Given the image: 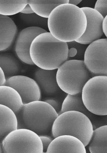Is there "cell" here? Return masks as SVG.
I'll list each match as a JSON object with an SVG mask.
<instances>
[{"instance_id": "cell-1", "label": "cell", "mask_w": 107, "mask_h": 153, "mask_svg": "<svg viewBox=\"0 0 107 153\" xmlns=\"http://www.w3.org/2000/svg\"><path fill=\"white\" fill-rule=\"evenodd\" d=\"M87 25L86 17L82 8L69 4L57 7L48 18L50 33L57 39L66 43L79 39Z\"/></svg>"}, {"instance_id": "cell-2", "label": "cell", "mask_w": 107, "mask_h": 153, "mask_svg": "<svg viewBox=\"0 0 107 153\" xmlns=\"http://www.w3.org/2000/svg\"><path fill=\"white\" fill-rule=\"evenodd\" d=\"M68 44L54 37L50 32L40 34L33 41L30 48L31 59L39 68L58 69L68 58Z\"/></svg>"}, {"instance_id": "cell-3", "label": "cell", "mask_w": 107, "mask_h": 153, "mask_svg": "<svg viewBox=\"0 0 107 153\" xmlns=\"http://www.w3.org/2000/svg\"><path fill=\"white\" fill-rule=\"evenodd\" d=\"M52 135L54 138L69 135L79 139L86 147L89 144L94 129L90 119L85 114L76 111H69L59 115L53 125Z\"/></svg>"}, {"instance_id": "cell-4", "label": "cell", "mask_w": 107, "mask_h": 153, "mask_svg": "<svg viewBox=\"0 0 107 153\" xmlns=\"http://www.w3.org/2000/svg\"><path fill=\"white\" fill-rule=\"evenodd\" d=\"M84 60H67L57 69L56 79L61 90L68 94L82 93L86 82L91 78Z\"/></svg>"}, {"instance_id": "cell-5", "label": "cell", "mask_w": 107, "mask_h": 153, "mask_svg": "<svg viewBox=\"0 0 107 153\" xmlns=\"http://www.w3.org/2000/svg\"><path fill=\"white\" fill-rule=\"evenodd\" d=\"M21 111L27 128L39 135L46 134L51 130L53 123L59 116L50 105L41 100L24 105Z\"/></svg>"}, {"instance_id": "cell-6", "label": "cell", "mask_w": 107, "mask_h": 153, "mask_svg": "<svg viewBox=\"0 0 107 153\" xmlns=\"http://www.w3.org/2000/svg\"><path fill=\"white\" fill-rule=\"evenodd\" d=\"M1 148L4 153L44 152L39 135L27 128L18 129L10 133L2 140Z\"/></svg>"}, {"instance_id": "cell-7", "label": "cell", "mask_w": 107, "mask_h": 153, "mask_svg": "<svg viewBox=\"0 0 107 153\" xmlns=\"http://www.w3.org/2000/svg\"><path fill=\"white\" fill-rule=\"evenodd\" d=\"M82 94L83 103L90 112L98 116L107 115V76L91 77Z\"/></svg>"}, {"instance_id": "cell-8", "label": "cell", "mask_w": 107, "mask_h": 153, "mask_svg": "<svg viewBox=\"0 0 107 153\" xmlns=\"http://www.w3.org/2000/svg\"><path fill=\"white\" fill-rule=\"evenodd\" d=\"M84 61L92 77L107 76V38L100 39L89 45Z\"/></svg>"}, {"instance_id": "cell-9", "label": "cell", "mask_w": 107, "mask_h": 153, "mask_svg": "<svg viewBox=\"0 0 107 153\" xmlns=\"http://www.w3.org/2000/svg\"><path fill=\"white\" fill-rule=\"evenodd\" d=\"M6 85L14 88L20 95L24 104L41 100L42 91L34 79L28 76L17 75L7 79Z\"/></svg>"}, {"instance_id": "cell-10", "label": "cell", "mask_w": 107, "mask_h": 153, "mask_svg": "<svg viewBox=\"0 0 107 153\" xmlns=\"http://www.w3.org/2000/svg\"><path fill=\"white\" fill-rule=\"evenodd\" d=\"M81 8L86 17L87 27L83 36L76 42L83 45H90L100 39L104 34L103 24L104 18L94 8L89 7Z\"/></svg>"}, {"instance_id": "cell-11", "label": "cell", "mask_w": 107, "mask_h": 153, "mask_svg": "<svg viewBox=\"0 0 107 153\" xmlns=\"http://www.w3.org/2000/svg\"><path fill=\"white\" fill-rule=\"evenodd\" d=\"M47 32L45 29L39 27H29L19 33L16 41L15 50L17 57L22 61L28 65H34L30 54L31 44L38 35Z\"/></svg>"}, {"instance_id": "cell-12", "label": "cell", "mask_w": 107, "mask_h": 153, "mask_svg": "<svg viewBox=\"0 0 107 153\" xmlns=\"http://www.w3.org/2000/svg\"><path fill=\"white\" fill-rule=\"evenodd\" d=\"M87 152L85 146L79 139L69 135L55 138L49 146L46 153Z\"/></svg>"}, {"instance_id": "cell-13", "label": "cell", "mask_w": 107, "mask_h": 153, "mask_svg": "<svg viewBox=\"0 0 107 153\" xmlns=\"http://www.w3.org/2000/svg\"><path fill=\"white\" fill-rule=\"evenodd\" d=\"M57 70H46L39 68L34 73V80L42 92L45 95H55L60 89L56 79Z\"/></svg>"}, {"instance_id": "cell-14", "label": "cell", "mask_w": 107, "mask_h": 153, "mask_svg": "<svg viewBox=\"0 0 107 153\" xmlns=\"http://www.w3.org/2000/svg\"><path fill=\"white\" fill-rule=\"evenodd\" d=\"M1 52L5 51L11 47L17 37L18 30L15 23L7 16H0Z\"/></svg>"}, {"instance_id": "cell-15", "label": "cell", "mask_w": 107, "mask_h": 153, "mask_svg": "<svg viewBox=\"0 0 107 153\" xmlns=\"http://www.w3.org/2000/svg\"><path fill=\"white\" fill-rule=\"evenodd\" d=\"M0 104L10 108L16 114L19 112L24 104L18 92L7 85L0 86Z\"/></svg>"}, {"instance_id": "cell-16", "label": "cell", "mask_w": 107, "mask_h": 153, "mask_svg": "<svg viewBox=\"0 0 107 153\" xmlns=\"http://www.w3.org/2000/svg\"><path fill=\"white\" fill-rule=\"evenodd\" d=\"M1 111V137L2 139L11 131L18 128V122L16 113L5 105H0Z\"/></svg>"}, {"instance_id": "cell-17", "label": "cell", "mask_w": 107, "mask_h": 153, "mask_svg": "<svg viewBox=\"0 0 107 153\" xmlns=\"http://www.w3.org/2000/svg\"><path fill=\"white\" fill-rule=\"evenodd\" d=\"M88 145L91 153H107V125L100 126L94 130Z\"/></svg>"}, {"instance_id": "cell-18", "label": "cell", "mask_w": 107, "mask_h": 153, "mask_svg": "<svg viewBox=\"0 0 107 153\" xmlns=\"http://www.w3.org/2000/svg\"><path fill=\"white\" fill-rule=\"evenodd\" d=\"M69 111H76L82 112L90 119L93 114L85 107L83 101L82 94H68L64 100L61 106V113Z\"/></svg>"}, {"instance_id": "cell-19", "label": "cell", "mask_w": 107, "mask_h": 153, "mask_svg": "<svg viewBox=\"0 0 107 153\" xmlns=\"http://www.w3.org/2000/svg\"><path fill=\"white\" fill-rule=\"evenodd\" d=\"M34 12L42 17L48 19L52 11L61 4H69V1H28Z\"/></svg>"}, {"instance_id": "cell-20", "label": "cell", "mask_w": 107, "mask_h": 153, "mask_svg": "<svg viewBox=\"0 0 107 153\" xmlns=\"http://www.w3.org/2000/svg\"><path fill=\"white\" fill-rule=\"evenodd\" d=\"M0 67L7 79L17 75L20 69L19 63L16 59L8 53H2L0 56Z\"/></svg>"}, {"instance_id": "cell-21", "label": "cell", "mask_w": 107, "mask_h": 153, "mask_svg": "<svg viewBox=\"0 0 107 153\" xmlns=\"http://www.w3.org/2000/svg\"><path fill=\"white\" fill-rule=\"evenodd\" d=\"M28 4L26 1H0V14L7 16L20 13Z\"/></svg>"}, {"instance_id": "cell-22", "label": "cell", "mask_w": 107, "mask_h": 153, "mask_svg": "<svg viewBox=\"0 0 107 153\" xmlns=\"http://www.w3.org/2000/svg\"><path fill=\"white\" fill-rule=\"evenodd\" d=\"M19 17L22 21L29 27H37L45 29L48 28V19L40 16L35 13L24 14L20 13Z\"/></svg>"}, {"instance_id": "cell-23", "label": "cell", "mask_w": 107, "mask_h": 153, "mask_svg": "<svg viewBox=\"0 0 107 153\" xmlns=\"http://www.w3.org/2000/svg\"><path fill=\"white\" fill-rule=\"evenodd\" d=\"M94 9L104 18L107 15V1H97Z\"/></svg>"}, {"instance_id": "cell-24", "label": "cell", "mask_w": 107, "mask_h": 153, "mask_svg": "<svg viewBox=\"0 0 107 153\" xmlns=\"http://www.w3.org/2000/svg\"><path fill=\"white\" fill-rule=\"evenodd\" d=\"M69 48H74L77 50V54L82 55L85 53L86 49H85V45H83L78 43L76 41H73L67 43Z\"/></svg>"}, {"instance_id": "cell-25", "label": "cell", "mask_w": 107, "mask_h": 153, "mask_svg": "<svg viewBox=\"0 0 107 153\" xmlns=\"http://www.w3.org/2000/svg\"><path fill=\"white\" fill-rule=\"evenodd\" d=\"M50 105L58 113L61 110L60 104L57 99L53 98L45 99L44 101Z\"/></svg>"}, {"instance_id": "cell-26", "label": "cell", "mask_w": 107, "mask_h": 153, "mask_svg": "<svg viewBox=\"0 0 107 153\" xmlns=\"http://www.w3.org/2000/svg\"><path fill=\"white\" fill-rule=\"evenodd\" d=\"M39 135L42 140L43 146V152H46L48 148L53 139L50 137L44 134Z\"/></svg>"}, {"instance_id": "cell-27", "label": "cell", "mask_w": 107, "mask_h": 153, "mask_svg": "<svg viewBox=\"0 0 107 153\" xmlns=\"http://www.w3.org/2000/svg\"><path fill=\"white\" fill-rule=\"evenodd\" d=\"M7 79L6 76L3 71L0 69V86L6 85Z\"/></svg>"}, {"instance_id": "cell-28", "label": "cell", "mask_w": 107, "mask_h": 153, "mask_svg": "<svg viewBox=\"0 0 107 153\" xmlns=\"http://www.w3.org/2000/svg\"><path fill=\"white\" fill-rule=\"evenodd\" d=\"M100 116V117L97 123V127L102 125H107V115Z\"/></svg>"}, {"instance_id": "cell-29", "label": "cell", "mask_w": 107, "mask_h": 153, "mask_svg": "<svg viewBox=\"0 0 107 153\" xmlns=\"http://www.w3.org/2000/svg\"><path fill=\"white\" fill-rule=\"evenodd\" d=\"M21 13L24 14H30L34 13V12L29 4L27 5Z\"/></svg>"}, {"instance_id": "cell-30", "label": "cell", "mask_w": 107, "mask_h": 153, "mask_svg": "<svg viewBox=\"0 0 107 153\" xmlns=\"http://www.w3.org/2000/svg\"><path fill=\"white\" fill-rule=\"evenodd\" d=\"M77 50L74 48H69L68 51V58L75 57L77 54Z\"/></svg>"}, {"instance_id": "cell-31", "label": "cell", "mask_w": 107, "mask_h": 153, "mask_svg": "<svg viewBox=\"0 0 107 153\" xmlns=\"http://www.w3.org/2000/svg\"><path fill=\"white\" fill-rule=\"evenodd\" d=\"M103 28L104 34L107 38V15L104 19L103 24Z\"/></svg>"}, {"instance_id": "cell-32", "label": "cell", "mask_w": 107, "mask_h": 153, "mask_svg": "<svg viewBox=\"0 0 107 153\" xmlns=\"http://www.w3.org/2000/svg\"><path fill=\"white\" fill-rule=\"evenodd\" d=\"M82 1H69V4L77 6V5L82 2Z\"/></svg>"}]
</instances>
